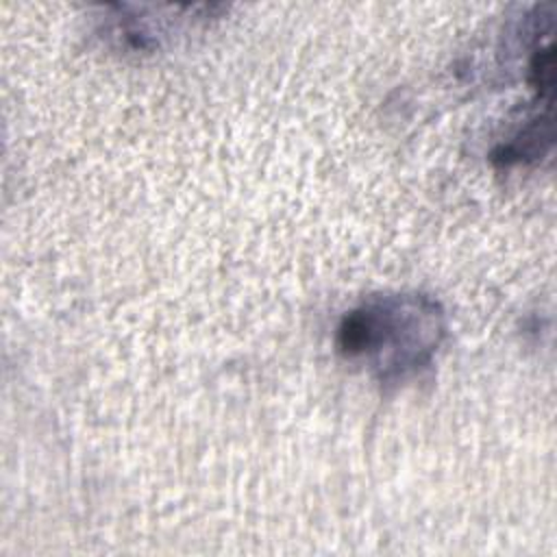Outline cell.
<instances>
[{
    "label": "cell",
    "instance_id": "cell-2",
    "mask_svg": "<svg viewBox=\"0 0 557 557\" xmlns=\"http://www.w3.org/2000/svg\"><path fill=\"white\" fill-rule=\"evenodd\" d=\"M553 148V115L548 111H540L529 117L513 137L500 144L492 152V161L498 168H513L522 163H537Z\"/></svg>",
    "mask_w": 557,
    "mask_h": 557
},
{
    "label": "cell",
    "instance_id": "cell-1",
    "mask_svg": "<svg viewBox=\"0 0 557 557\" xmlns=\"http://www.w3.org/2000/svg\"><path fill=\"white\" fill-rule=\"evenodd\" d=\"M446 311L429 294H376L337 324L339 357L381 385H400L431 366L446 339Z\"/></svg>",
    "mask_w": 557,
    "mask_h": 557
}]
</instances>
